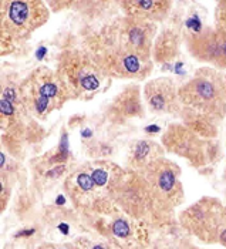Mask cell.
<instances>
[{
  "mask_svg": "<svg viewBox=\"0 0 226 249\" xmlns=\"http://www.w3.org/2000/svg\"><path fill=\"white\" fill-rule=\"evenodd\" d=\"M181 123L189 128L192 133L196 135L207 138V140H216V137L219 134V121H216L215 118L209 117V115L198 113L195 110H191L187 107H182L181 113Z\"/></svg>",
  "mask_w": 226,
  "mask_h": 249,
  "instance_id": "obj_16",
  "label": "cell"
},
{
  "mask_svg": "<svg viewBox=\"0 0 226 249\" xmlns=\"http://www.w3.org/2000/svg\"><path fill=\"white\" fill-rule=\"evenodd\" d=\"M70 100L60 76L49 67L35 69L19 84L20 106L35 118H47Z\"/></svg>",
  "mask_w": 226,
  "mask_h": 249,
  "instance_id": "obj_3",
  "label": "cell"
},
{
  "mask_svg": "<svg viewBox=\"0 0 226 249\" xmlns=\"http://www.w3.org/2000/svg\"><path fill=\"white\" fill-rule=\"evenodd\" d=\"M215 27L226 35V0L216 3L215 9Z\"/></svg>",
  "mask_w": 226,
  "mask_h": 249,
  "instance_id": "obj_18",
  "label": "cell"
},
{
  "mask_svg": "<svg viewBox=\"0 0 226 249\" xmlns=\"http://www.w3.org/2000/svg\"><path fill=\"white\" fill-rule=\"evenodd\" d=\"M181 38L179 35L174 29H164L161 30L154 41L152 46V60L155 64H168L172 63L179 56Z\"/></svg>",
  "mask_w": 226,
  "mask_h": 249,
  "instance_id": "obj_15",
  "label": "cell"
},
{
  "mask_svg": "<svg viewBox=\"0 0 226 249\" xmlns=\"http://www.w3.org/2000/svg\"><path fill=\"white\" fill-rule=\"evenodd\" d=\"M113 201L135 218L154 215V201L145 178L130 168H122L118 175L113 188Z\"/></svg>",
  "mask_w": 226,
  "mask_h": 249,
  "instance_id": "obj_8",
  "label": "cell"
},
{
  "mask_svg": "<svg viewBox=\"0 0 226 249\" xmlns=\"http://www.w3.org/2000/svg\"><path fill=\"white\" fill-rule=\"evenodd\" d=\"M40 249H46V248H44V245H43V247H41V248H40Z\"/></svg>",
  "mask_w": 226,
  "mask_h": 249,
  "instance_id": "obj_21",
  "label": "cell"
},
{
  "mask_svg": "<svg viewBox=\"0 0 226 249\" xmlns=\"http://www.w3.org/2000/svg\"><path fill=\"white\" fill-rule=\"evenodd\" d=\"M161 144L167 153L187 160L195 168H202L221 157L218 141L196 135L182 123L170 124L161 137Z\"/></svg>",
  "mask_w": 226,
  "mask_h": 249,
  "instance_id": "obj_7",
  "label": "cell"
},
{
  "mask_svg": "<svg viewBox=\"0 0 226 249\" xmlns=\"http://www.w3.org/2000/svg\"><path fill=\"white\" fill-rule=\"evenodd\" d=\"M165 150L162 144L154 140H135L128 154V168L135 173H142L154 161L162 158Z\"/></svg>",
  "mask_w": 226,
  "mask_h": 249,
  "instance_id": "obj_14",
  "label": "cell"
},
{
  "mask_svg": "<svg viewBox=\"0 0 226 249\" xmlns=\"http://www.w3.org/2000/svg\"><path fill=\"white\" fill-rule=\"evenodd\" d=\"M225 83H226V76H225Z\"/></svg>",
  "mask_w": 226,
  "mask_h": 249,
  "instance_id": "obj_23",
  "label": "cell"
},
{
  "mask_svg": "<svg viewBox=\"0 0 226 249\" xmlns=\"http://www.w3.org/2000/svg\"><path fill=\"white\" fill-rule=\"evenodd\" d=\"M83 49L93 57L108 78L142 81L154 70V61L135 52L125 37L120 18L101 26L98 32L87 33Z\"/></svg>",
  "mask_w": 226,
  "mask_h": 249,
  "instance_id": "obj_1",
  "label": "cell"
},
{
  "mask_svg": "<svg viewBox=\"0 0 226 249\" xmlns=\"http://www.w3.org/2000/svg\"><path fill=\"white\" fill-rule=\"evenodd\" d=\"M154 201V216L172 212L184 202L181 168L170 158H159L142 173Z\"/></svg>",
  "mask_w": 226,
  "mask_h": 249,
  "instance_id": "obj_6",
  "label": "cell"
},
{
  "mask_svg": "<svg viewBox=\"0 0 226 249\" xmlns=\"http://www.w3.org/2000/svg\"><path fill=\"white\" fill-rule=\"evenodd\" d=\"M49 7L40 0H1L0 1V36L1 52L9 44L23 43L37 29L47 23Z\"/></svg>",
  "mask_w": 226,
  "mask_h": 249,
  "instance_id": "obj_5",
  "label": "cell"
},
{
  "mask_svg": "<svg viewBox=\"0 0 226 249\" xmlns=\"http://www.w3.org/2000/svg\"><path fill=\"white\" fill-rule=\"evenodd\" d=\"M88 249H107L104 245H93L91 248H88Z\"/></svg>",
  "mask_w": 226,
  "mask_h": 249,
  "instance_id": "obj_20",
  "label": "cell"
},
{
  "mask_svg": "<svg viewBox=\"0 0 226 249\" xmlns=\"http://www.w3.org/2000/svg\"><path fill=\"white\" fill-rule=\"evenodd\" d=\"M225 73L201 67L193 76L179 87V100L182 107L209 115L222 123L226 117Z\"/></svg>",
  "mask_w": 226,
  "mask_h": 249,
  "instance_id": "obj_4",
  "label": "cell"
},
{
  "mask_svg": "<svg viewBox=\"0 0 226 249\" xmlns=\"http://www.w3.org/2000/svg\"><path fill=\"white\" fill-rule=\"evenodd\" d=\"M216 244H221L222 247L226 248V207L222 213V219H221V225L218 231V238H216Z\"/></svg>",
  "mask_w": 226,
  "mask_h": 249,
  "instance_id": "obj_19",
  "label": "cell"
},
{
  "mask_svg": "<svg viewBox=\"0 0 226 249\" xmlns=\"http://www.w3.org/2000/svg\"><path fill=\"white\" fill-rule=\"evenodd\" d=\"M56 71L71 100H91L105 91L111 80L83 47L66 49L57 60Z\"/></svg>",
  "mask_w": 226,
  "mask_h": 249,
  "instance_id": "obj_2",
  "label": "cell"
},
{
  "mask_svg": "<svg viewBox=\"0 0 226 249\" xmlns=\"http://www.w3.org/2000/svg\"><path fill=\"white\" fill-rule=\"evenodd\" d=\"M111 232L114 236L121 238V239H127L131 235V225L128 224L127 219L124 218H117L111 224Z\"/></svg>",
  "mask_w": 226,
  "mask_h": 249,
  "instance_id": "obj_17",
  "label": "cell"
},
{
  "mask_svg": "<svg viewBox=\"0 0 226 249\" xmlns=\"http://www.w3.org/2000/svg\"><path fill=\"white\" fill-rule=\"evenodd\" d=\"M118 4L124 16L156 24L170 16L174 3L168 0H124Z\"/></svg>",
  "mask_w": 226,
  "mask_h": 249,
  "instance_id": "obj_13",
  "label": "cell"
},
{
  "mask_svg": "<svg viewBox=\"0 0 226 249\" xmlns=\"http://www.w3.org/2000/svg\"><path fill=\"white\" fill-rule=\"evenodd\" d=\"M224 210L225 207L219 199L205 196L182 212L179 222L199 241L205 244H216Z\"/></svg>",
  "mask_w": 226,
  "mask_h": 249,
  "instance_id": "obj_9",
  "label": "cell"
},
{
  "mask_svg": "<svg viewBox=\"0 0 226 249\" xmlns=\"http://www.w3.org/2000/svg\"><path fill=\"white\" fill-rule=\"evenodd\" d=\"M225 179H226V170H225Z\"/></svg>",
  "mask_w": 226,
  "mask_h": 249,
  "instance_id": "obj_22",
  "label": "cell"
},
{
  "mask_svg": "<svg viewBox=\"0 0 226 249\" xmlns=\"http://www.w3.org/2000/svg\"><path fill=\"white\" fill-rule=\"evenodd\" d=\"M145 108L152 114L179 115L182 104L179 100V86L170 77L148 80L142 89Z\"/></svg>",
  "mask_w": 226,
  "mask_h": 249,
  "instance_id": "obj_11",
  "label": "cell"
},
{
  "mask_svg": "<svg viewBox=\"0 0 226 249\" xmlns=\"http://www.w3.org/2000/svg\"><path fill=\"white\" fill-rule=\"evenodd\" d=\"M185 44L195 60L219 71L226 70V35L216 27L202 26L196 32L185 33Z\"/></svg>",
  "mask_w": 226,
  "mask_h": 249,
  "instance_id": "obj_10",
  "label": "cell"
},
{
  "mask_svg": "<svg viewBox=\"0 0 226 249\" xmlns=\"http://www.w3.org/2000/svg\"><path fill=\"white\" fill-rule=\"evenodd\" d=\"M145 115V104L138 84H128L114 97L107 108V117L117 124H124Z\"/></svg>",
  "mask_w": 226,
  "mask_h": 249,
  "instance_id": "obj_12",
  "label": "cell"
}]
</instances>
